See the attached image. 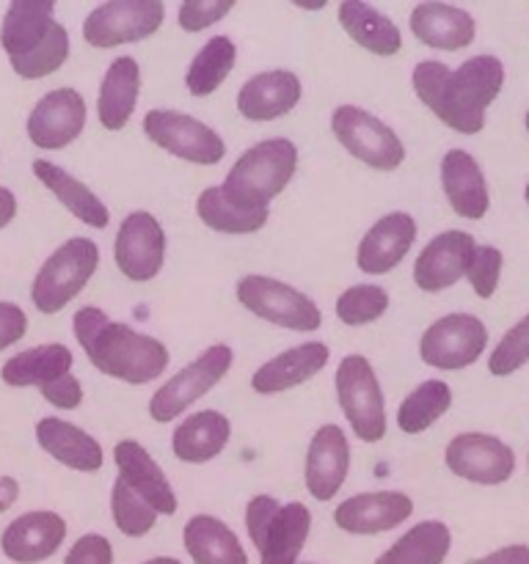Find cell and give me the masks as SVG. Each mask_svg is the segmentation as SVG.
Masks as SVG:
<instances>
[{
  "mask_svg": "<svg viewBox=\"0 0 529 564\" xmlns=\"http://www.w3.org/2000/svg\"><path fill=\"white\" fill-rule=\"evenodd\" d=\"M99 264L97 242L86 237H72L55 248L53 257L42 264L31 286L33 306L42 314H58L69 301H75L88 284Z\"/></svg>",
  "mask_w": 529,
  "mask_h": 564,
  "instance_id": "cell-6",
  "label": "cell"
},
{
  "mask_svg": "<svg viewBox=\"0 0 529 564\" xmlns=\"http://www.w3.org/2000/svg\"><path fill=\"white\" fill-rule=\"evenodd\" d=\"M488 328L474 314H446L435 319L419 339V358L441 372H457L483 358Z\"/></svg>",
  "mask_w": 529,
  "mask_h": 564,
  "instance_id": "cell-11",
  "label": "cell"
},
{
  "mask_svg": "<svg viewBox=\"0 0 529 564\" xmlns=\"http://www.w3.org/2000/svg\"><path fill=\"white\" fill-rule=\"evenodd\" d=\"M231 9H235L231 0H185L180 11H176V20H180L182 31L198 33L204 28L215 25L218 20H224Z\"/></svg>",
  "mask_w": 529,
  "mask_h": 564,
  "instance_id": "cell-42",
  "label": "cell"
},
{
  "mask_svg": "<svg viewBox=\"0 0 529 564\" xmlns=\"http://www.w3.org/2000/svg\"><path fill=\"white\" fill-rule=\"evenodd\" d=\"M413 91L435 119L461 135H477L485 127V110L505 86V64L496 55H474L457 69L441 61H419Z\"/></svg>",
  "mask_w": 529,
  "mask_h": 564,
  "instance_id": "cell-1",
  "label": "cell"
},
{
  "mask_svg": "<svg viewBox=\"0 0 529 564\" xmlns=\"http://www.w3.org/2000/svg\"><path fill=\"white\" fill-rule=\"evenodd\" d=\"M389 308V292L375 284H358L336 297V317L350 328L380 319Z\"/></svg>",
  "mask_w": 529,
  "mask_h": 564,
  "instance_id": "cell-39",
  "label": "cell"
},
{
  "mask_svg": "<svg viewBox=\"0 0 529 564\" xmlns=\"http://www.w3.org/2000/svg\"><path fill=\"white\" fill-rule=\"evenodd\" d=\"M17 215V196L9 191V187H0V229H6V226L14 220Z\"/></svg>",
  "mask_w": 529,
  "mask_h": 564,
  "instance_id": "cell-48",
  "label": "cell"
},
{
  "mask_svg": "<svg viewBox=\"0 0 529 564\" xmlns=\"http://www.w3.org/2000/svg\"><path fill=\"white\" fill-rule=\"evenodd\" d=\"M347 471H350V444L345 430L336 424H323L306 452V468H303L306 490L312 499L331 501L345 485Z\"/></svg>",
  "mask_w": 529,
  "mask_h": 564,
  "instance_id": "cell-19",
  "label": "cell"
},
{
  "mask_svg": "<svg viewBox=\"0 0 529 564\" xmlns=\"http://www.w3.org/2000/svg\"><path fill=\"white\" fill-rule=\"evenodd\" d=\"M114 460L119 468V479L132 494L141 496L158 516H174L176 494L171 490L169 477L138 441H119L114 449Z\"/></svg>",
  "mask_w": 529,
  "mask_h": 564,
  "instance_id": "cell-22",
  "label": "cell"
},
{
  "mask_svg": "<svg viewBox=\"0 0 529 564\" xmlns=\"http://www.w3.org/2000/svg\"><path fill=\"white\" fill-rule=\"evenodd\" d=\"M328 356L331 352L323 341H306V345L292 347V350L270 358L268 364H262V367L253 372L251 389L264 397L295 389V386L312 380L314 375L328 364Z\"/></svg>",
  "mask_w": 529,
  "mask_h": 564,
  "instance_id": "cell-25",
  "label": "cell"
},
{
  "mask_svg": "<svg viewBox=\"0 0 529 564\" xmlns=\"http://www.w3.org/2000/svg\"><path fill=\"white\" fill-rule=\"evenodd\" d=\"M86 127V99L75 88L44 94L28 116V138L44 152H58L75 143Z\"/></svg>",
  "mask_w": 529,
  "mask_h": 564,
  "instance_id": "cell-16",
  "label": "cell"
},
{
  "mask_svg": "<svg viewBox=\"0 0 529 564\" xmlns=\"http://www.w3.org/2000/svg\"><path fill=\"white\" fill-rule=\"evenodd\" d=\"M501 264H505V257H501L499 248L494 246H474L472 259H468L466 279L468 284L474 286V295L488 301L494 297L496 286H499L501 279Z\"/></svg>",
  "mask_w": 529,
  "mask_h": 564,
  "instance_id": "cell-41",
  "label": "cell"
},
{
  "mask_svg": "<svg viewBox=\"0 0 529 564\" xmlns=\"http://www.w3.org/2000/svg\"><path fill=\"white\" fill-rule=\"evenodd\" d=\"M452 405V389L444 380H424L402 400L397 411V427L408 435H419L433 427Z\"/></svg>",
  "mask_w": 529,
  "mask_h": 564,
  "instance_id": "cell-37",
  "label": "cell"
},
{
  "mask_svg": "<svg viewBox=\"0 0 529 564\" xmlns=\"http://www.w3.org/2000/svg\"><path fill=\"white\" fill-rule=\"evenodd\" d=\"M53 11V0H11L6 9L0 44L22 80L53 75L69 58V33L55 22Z\"/></svg>",
  "mask_w": 529,
  "mask_h": 564,
  "instance_id": "cell-3",
  "label": "cell"
},
{
  "mask_svg": "<svg viewBox=\"0 0 529 564\" xmlns=\"http://www.w3.org/2000/svg\"><path fill=\"white\" fill-rule=\"evenodd\" d=\"M196 215L207 229L220 235H253L264 229L270 209H248L229 196L220 185L202 191L196 202Z\"/></svg>",
  "mask_w": 529,
  "mask_h": 564,
  "instance_id": "cell-34",
  "label": "cell"
},
{
  "mask_svg": "<svg viewBox=\"0 0 529 564\" xmlns=\"http://www.w3.org/2000/svg\"><path fill=\"white\" fill-rule=\"evenodd\" d=\"M331 132L356 160L375 171H395L406 160V147L397 132L369 110L339 105L331 116Z\"/></svg>",
  "mask_w": 529,
  "mask_h": 564,
  "instance_id": "cell-10",
  "label": "cell"
},
{
  "mask_svg": "<svg viewBox=\"0 0 529 564\" xmlns=\"http://www.w3.org/2000/svg\"><path fill=\"white\" fill-rule=\"evenodd\" d=\"M411 33L422 44L433 50H455L468 47L477 36V22L468 11L450 3H419L411 11Z\"/></svg>",
  "mask_w": 529,
  "mask_h": 564,
  "instance_id": "cell-26",
  "label": "cell"
},
{
  "mask_svg": "<svg viewBox=\"0 0 529 564\" xmlns=\"http://www.w3.org/2000/svg\"><path fill=\"white\" fill-rule=\"evenodd\" d=\"M413 516L411 496L400 490H375L342 501L334 510V521L347 534H384L406 523Z\"/></svg>",
  "mask_w": 529,
  "mask_h": 564,
  "instance_id": "cell-18",
  "label": "cell"
},
{
  "mask_svg": "<svg viewBox=\"0 0 529 564\" xmlns=\"http://www.w3.org/2000/svg\"><path fill=\"white\" fill-rule=\"evenodd\" d=\"M116 264L121 275L136 284H147L163 270L165 231L152 213H130L116 231Z\"/></svg>",
  "mask_w": 529,
  "mask_h": 564,
  "instance_id": "cell-15",
  "label": "cell"
},
{
  "mask_svg": "<svg viewBox=\"0 0 529 564\" xmlns=\"http://www.w3.org/2000/svg\"><path fill=\"white\" fill-rule=\"evenodd\" d=\"M143 564H182V562L171 560V556H158V560H149V562H143Z\"/></svg>",
  "mask_w": 529,
  "mask_h": 564,
  "instance_id": "cell-49",
  "label": "cell"
},
{
  "mask_svg": "<svg viewBox=\"0 0 529 564\" xmlns=\"http://www.w3.org/2000/svg\"><path fill=\"white\" fill-rule=\"evenodd\" d=\"M72 328L88 361L108 378L143 386L158 380L169 369V350L163 341L125 323H110L102 308H80L72 319Z\"/></svg>",
  "mask_w": 529,
  "mask_h": 564,
  "instance_id": "cell-2",
  "label": "cell"
},
{
  "mask_svg": "<svg viewBox=\"0 0 529 564\" xmlns=\"http://www.w3.org/2000/svg\"><path fill=\"white\" fill-rule=\"evenodd\" d=\"M237 61V47L229 36H213L196 58L191 61L185 75V86L193 97H209L220 83L231 75Z\"/></svg>",
  "mask_w": 529,
  "mask_h": 564,
  "instance_id": "cell-36",
  "label": "cell"
},
{
  "mask_svg": "<svg viewBox=\"0 0 529 564\" xmlns=\"http://www.w3.org/2000/svg\"><path fill=\"white\" fill-rule=\"evenodd\" d=\"M72 364H75V356L66 345H39L9 358L0 369V378L14 389H25V386L42 389V386L69 375Z\"/></svg>",
  "mask_w": 529,
  "mask_h": 564,
  "instance_id": "cell-33",
  "label": "cell"
},
{
  "mask_svg": "<svg viewBox=\"0 0 529 564\" xmlns=\"http://www.w3.org/2000/svg\"><path fill=\"white\" fill-rule=\"evenodd\" d=\"M138 94H141V66H138V61L132 55H119L108 66V72L102 77V86H99V124L110 132L125 130L127 121L136 113Z\"/></svg>",
  "mask_w": 529,
  "mask_h": 564,
  "instance_id": "cell-27",
  "label": "cell"
},
{
  "mask_svg": "<svg viewBox=\"0 0 529 564\" xmlns=\"http://www.w3.org/2000/svg\"><path fill=\"white\" fill-rule=\"evenodd\" d=\"M303 564H312V562H303Z\"/></svg>",
  "mask_w": 529,
  "mask_h": 564,
  "instance_id": "cell-52",
  "label": "cell"
},
{
  "mask_svg": "<svg viewBox=\"0 0 529 564\" xmlns=\"http://www.w3.org/2000/svg\"><path fill=\"white\" fill-rule=\"evenodd\" d=\"M301 94L303 88L295 72H259L237 91V110L248 121H273L290 113L301 102Z\"/></svg>",
  "mask_w": 529,
  "mask_h": 564,
  "instance_id": "cell-23",
  "label": "cell"
},
{
  "mask_svg": "<svg viewBox=\"0 0 529 564\" xmlns=\"http://www.w3.org/2000/svg\"><path fill=\"white\" fill-rule=\"evenodd\" d=\"M163 20L165 6L160 0H110L86 17L83 39L97 50L119 47L149 39L160 31Z\"/></svg>",
  "mask_w": 529,
  "mask_h": 564,
  "instance_id": "cell-12",
  "label": "cell"
},
{
  "mask_svg": "<svg viewBox=\"0 0 529 564\" xmlns=\"http://www.w3.org/2000/svg\"><path fill=\"white\" fill-rule=\"evenodd\" d=\"M231 435V424L218 411H198L187 416L171 435V452L180 463H209L226 449Z\"/></svg>",
  "mask_w": 529,
  "mask_h": 564,
  "instance_id": "cell-29",
  "label": "cell"
},
{
  "mask_svg": "<svg viewBox=\"0 0 529 564\" xmlns=\"http://www.w3.org/2000/svg\"><path fill=\"white\" fill-rule=\"evenodd\" d=\"M231 361H235L231 347L213 345L209 350H204L196 361L187 364L169 383L154 391V397L149 400V416L158 424L174 422L180 413H185L193 402L202 400L209 389H215L229 375Z\"/></svg>",
  "mask_w": 529,
  "mask_h": 564,
  "instance_id": "cell-9",
  "label": "cell"
},
{
  "mask_svg": "<svg viewBox=\"0 0 529 564\" xmlns=\"http://www.w3.org/2000/svg\"><path fill=\"white\" fill-rule=\"evenodd\" d=\"M523 124H527V130H529V110H527V119H523Z\"/></svg>",
  "mask_w": 529,
  "mask_h": 564,
  "instance_id": "cell-51",
  "label": "cell"
},
{
  "mask_svg": "<svg viewBox=\"0 0 529 564\" xmlns=\"http://www.w3.org/2000/svg\"><path fill=\"white\" fill-rule=\"evenodd\" d=\"M474 237L468 231L450 229L433 237L413 264V284L422 292H444L466 275L474 251Z\"/></svg>",
  "mask_w": 529,
  "mask_h": 564,
  "instance_id": "cell-17",
  "label": "cell"
},
{
  "mask_svg": "<svg viewBox=\"0 0 529 564\" xmlns=\"http://www.w3.org/2000/svg\"><path fill=\"white\" fill-rule=\"evenodd\" d=\"M523 202H527V204H529V185H527V187H523Z\"/></svg>",
  "mask_w": 529,
  "mask_h": 564,
  "instance_id": "cell-50",
  "label": "cell"
},
{
  "mask_svg": "<svg viewBox=\"0 0 529 564\" xmlns=\"http://www.w3.org/2000/svg\"><path fill=\"white\" fill-rule=\"evenodd\" d=\"M143 132L154 147L187 163L218 165L226 154L224 138L213 127L176 110H149L143 116Z\"/></svg>",
  "mask_w": 529,
  "mask_h": 564,
  "instance_id": "cell-13",
  "label": "cell"
},
{
  "mask_svg": "<svg viewBox=\"0 0 529 564\" xmlns=\"http://www.w3.org/2000/svg\"><path fill=\"white\" fill-rule=\"evenodd\" d=\"M20 499V482L14 477H0V512L9 510Z\"/></svg>",
  "mask_w": 529,
  "mask_h": 564,
  "instance_id": "cell-47",
  "label": "cell"
},
{
  "mask_svg": "<svg viewBox=\"0 0 529 564\" xmlns=\"http://www.w3.org/2000/svg\"><path fill=\"white\" fill-rule=\"evenodd\" d=\"M66 521L55 512H25L6 527L0 549L17 564H39L64 545Z\"/></svg>",
  "mask_w": 529,
  "mask_h": 564,
  "instance_id": "cell-20",
  "label": "cell"
},
{
  "mask_svg": "<svg viewBox=\"0 0 529 564\" xmlns=\"http://www.w3.org/2000/svg\"><path fill=\"white\" fill-rule=\"evenodd\" d=\"M472 564H529V545H507Z\"/></svg>",
  "mask_w": 529,
  "mask_h": 564,
  "instance_id": "cell-46",
  "label": "cell"
},
{
  "mask_svg": "<svg viewBox=\"0 0 529 564\" xmlns=\"http://www.w3.org/2000/svg\"><path fill=\"white\" fill-rule=\"evenodd\" d=\"M246 529L259 562L298 564L312 532V512L301 501L279 505L273 496H253L246 507Z\"/></svg>",
  "mask_w": 529,
  "mask_h": 564,
  "instance_id": "cell-5",
  "label": "cell"
},
{
  "mask_svg": "<svg viewBox=\"0 0 529 564\" xmlns=\"http://www.w3.org/2000/svg\"><path fill=\"white\" fill-rule=\"evenodd\" d=\"M444 460L455 477L474 485H485V488L505 485L516 471V455H512L510 446L496 435L485 433L455 435L446 446Z\"/></svg>",
  "mask_w": 529,
  "mask_h": 564,
  "instance_id": "cell-14",
  "label": "cell"
},
{
  "mask_svg": "<svg viewBox=\"0 0 529 564\" xmlns=\"http://www.w3.org/2000/svg\"><path fill=\"white\" fill-rule=\"evenodd\" d=\"M64 564H114V545L102 534H83L69 549Z\"/></svg>",
  "mask_w": 529,
  "mask_h": 564,
  "instance_id": "cell-43",
  "label": "cell"
},
{
  "mask_svg": "<svg viewBox=\"0 0 529 564\" xmlns=\"http://www.w3.org/2000/svg\"><path fill=\"white\" fill-rule=\"evenodd\" d=\"M42 397L50 405L61 408V411H75L83 402V386L75 375H64V378L53 380V383L42 386Z\"/></svg>",
  "mask_w": 529,
  "mask_h": 564,
  "instance_id": "cell-44",
  "label": "cell"
},
{
  "mask_svg": "<svg viewBox=\"0 0 529 564\" xmlns=\"http://www.w3.org/2000/svg\"><path fill=\"white\" fill-rule=\"evenodd\" d=\"M33 174H36V180L42 182V185L47 187V191L53 193L80 224L94 226V229H105V226H108V207L99 202L97 193H94L91 187L83 185L80 180H75L72 174H66L61 165L50 163V160H36V163H33Z\"/></svg>",
  "mask_w": 529,
  "mask_h": 564,
  "instance_id": "cell-32",
  "label": "cell"
},
{
  "mask_svg": "<svg viewBox=\"0 0 529 564\" xmlns=\"http://www.w3.org/2000/svg\"><path fill=\"white\" fill-rule=\"evenodd\" d=\"M28 334V317L17 303L0 301V350L17 345Z\"/></svg>",
  "mask_w": 529,
  "mask_h": 564,
  "instance_id": "cell-45",
  "label": "cell"
},
{
  "mask_svg": "<svg viewBox=\"0 0 529 564\" xmlns=\"http://www.w3.org/2000/svg\"><path fill=\"white\" fill-rule=\"evenodd\" d=\"M339 25L345 28L347 36L364 47L367 53L380 55V58H389L397 55L402 47L400 28L389 20L386 14H380L378 9H373L369 3L361 0H345L339 6Z\"/></svg>",
  "mask_w": 529,
  "mask_h": 564,
  "instance_id": "cell-30",
  "label": "cell"
},
{
  "mask_svg": "<svg viewBox=\"0 0 529 564\" xmlns=\"http://www.w3.org/2000/svg\"><path fill=\"white\" fill-rule=\"evenodd\" d=\"M36 441L50 457H55L61 466L72 468V471L94 474L99 471L105 463L102 446H99L86 430L75 427V424L64 422V419H42V422L36 424Z\"/></svg>",
  "mask_w": 529,
  "mask_h": 564,
  "instance_id": "cell-28",
  "label": "cell"
},
{
  "mask_svg": "<svg viewBox=\"0 0 529 564\" xmlns=\"http://www.w3.org/2000/svg\"><path fill=\"white\" fill-rule=\"evenodd\" d=\"M295 169V143L290 138H270V141H259L257 147L242 152L220 187L242 207L268 209V204L290 185Z\"/></svg>",
  "mask_w": 529,
  "mask_h": 564,
  "instance_id": "cell-4",
  "label": "cell"
},
{
  "mask_svg": "<svg viewBox=\"0 0 529 564\" xmlns=\"http://www.w3.org/2000/svg\"><path fill=\"white\" fill-rule=\"evenodd\" d=\"M417 240V220L408 213H389L358 242L356 264L367 275L391 273Z\"/></svg>",
  "mask_w": 529,
  "mask_h": 564,
  "instance_id": "cell-21",
  "label": "cell"
},
{
  "mask_svg": "<svg viewBox=\"0 0 529 564\" xmlns=\"http://www.w3.org/2000/svg\"><path fill=\"white\" fill-rule=\"evenodd\" d=\"M441 187H444L450 207L461 218H485L490 207L488 185H485L483 169H479V163L472 154L463 152V149H450L444 154V160H441Z\"/></svg>",
  "mask_w": 529,
  "mask_h": 564,
  "instance_id": "cell-24",
  "label": "cell"
},
{
  "mask_svg": "<svg viewBox=\"0 0 529 564\" xmlns=\"http://www.w3.org/2000/svg\"><path fill=\"white\" fill-rule=\"evenodd\" d=\"M110 512H114V523L125 538H143L154 529L158 512L147 505L138 494H132L121 479H116L114 490H110Z\"/></svg>",
  "mask_w": 529,
  "mask_h": 564,
  "instance_id": "cell-38",
  "label": "cell"
},
{
  "mask_svg": "<svg viewBox=\"0 0 529 564\" xmlns=\"http://www.w3.org/2000/svg\"><path fill=\"white\" fill-rule=\"evenodd\" d=\"M237 301L253 317L295 334H309L323 325V314L312 297L268 275H246L237 281Z\"/></svg>",
  "mask_w": 529,
  "mask_h": 564,
  "instance_id": "cell-8",
  "label": "cell"
},
{
  "mask_svg": "<svg viewBox=\"0 0 529 564\" xmlns=\"http://www.w3.org/2000/svg\"><path fill=\"white\" fill-rule=\"evenodd\" d=\"M529 364V314L518 319L510 330L499 339L496 350L488 358V372L494 378H510L518 369Z\"/></svg>",
  "mask_w": 529,
  "mask_h": 564,
  "instance_id": "cell-40",
  "label": "cell"
},
{
  "mask_svg": "<svg viewBox=\"0 0 529 564\" xmlns=\"http://www.w3.org/2000/svg\"><path fill=\"white\" fill-rule=\"evenodd\" d=\"M336 397L353 435L364 444L386 438V405L378 375L364 356H345L336 367Z\"/></svg>",
  "mask_w": 529,
  "mask_h": 564,
  "instance_id": "cell-7",
  "label": "cell"
},
{
  "mask_svg": "<svg viewBox=\"0 0 529 564\" xmlns=\"http://www.w3.org/2000/svg\"><path fill=\"white\" fill-rule=\"evenodd\" d=\"M182 543L193 564H248L237 534L213 516H193L182 532Z\"/></svg>",
  "mask_w": 529,
  "mask_h": 564,
  "instance_id": "cell-31",
  "label": "cell"
},
{
  "mask_svg": "<svg viewBox=\"0 0 529 564\" xmlns=\"http://www.w3.org/2000/svg\"><path fill=\"white\" fill-rule=\"evenodd\" d=\"M452 549V534L446 523L422 521L402 534L375 564H444Z\"/></svg>",
  "mask_w": 529,
  "mask_h": 564,
  "instance_id": "cell-35",
  "label": "cell"
}]
</instances>
